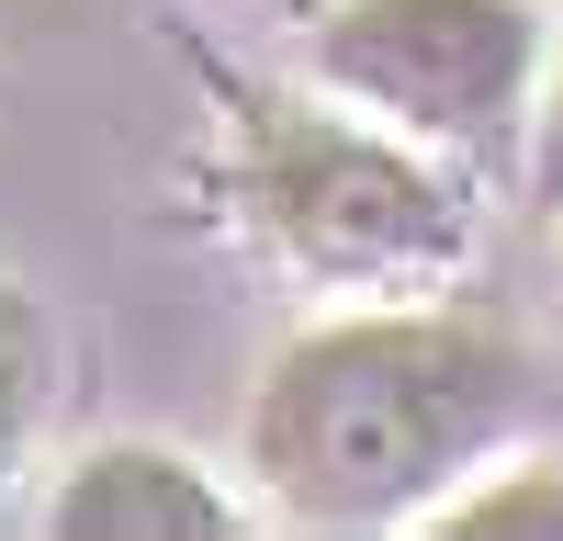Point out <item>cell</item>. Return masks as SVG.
<instances>
[{"label":"cell","mask_w":563,"mask_h":541,"mask_svg":"<svg viewBox=\"0 0 563 541\" xmlns=\"http://www.w3.org/2000/svg\"><path fill=\"white\" fill-rule=\"evenodd\" d=\"M530 361L462 305H350L305 328L249 395V474L294 530H417L507 451Z\"/></svg>","instance_id":"6da1fadb"},{"label":"cell","mask_w":563,"mask_h":541,"mask_svg":"<svg viewBox=\"0 0 563 541\" xmlns=\"http://www.w3.org/2000/svg\"><path fill=\"white\" fill-rule=\"evenodd\" d=\"M238 203L327 294H429L474 260V203L440 169V147L282 90L238 102Z\"/></svg>","instance_id":"7a4b0ae2"},{"label":"cell","mask_w":563,"mask_h":541,"mask_svg":"<svg viewBox=\"0 0 563 541\" xmlns=\"http://www.w3.org/2000/svg\"><path fill=\"white\" fill-rule=\"evenodd\" d=\"M541 0H339L305 34L327 102L417 135L440 158H507L541 102Z\"/></svg>","instance_id":"3957f363"},{"label":"cell","mask_w":563,"mask_h":541,"mask_svg":"<svg viewBox=\"0 0 563 541\" xmlns=\"http://www.w3.org/2000/svg\"><path fill=\"white\" fill-rule=\"evenodd\" d=\"M45 530L57 541H225L238 530V496H225L192 451L102 440V451H79V463L57 474Z\"/></svg>","instance_id":"277c9868"},{"label":"cell","mask_w":563,"mask_h":541,"mask_svg":"<svg viewBox=\"0 0 563 541\" xmlns=\"http://www.w3.org/2000/svg\"><path fill=\"white\" fill-rule=\"evenodd\" d=\"M417 530H440V541H563V463L552 451H485Z\"/></svg>","instance_id":"5b68a950"},{"label":"cell","mask_w":563,"mask_h":541,"mask_svg":"<svg viewBox=\"0 0 563 541\" xmlns=\"http://www.w3.org/2000/svg\"><path fill=\"white\" fill-rule=\"evenodd\" d=\"M45 384H57V339L23 283H0V474L23 463V440L45 429Z\"/></svg>","instance_id":"8992f818"},{"label":"cell","mask_w":563,"mask_h":541,"mask_svg":"<svg viewBox=\"0 0 563 541\" xmlns=\"http://www.w3.org/2000/svg\"><path fill=\"white\" fill-rule=\"evenodd\" d=\"M530 203L563 214V45L541 57V102H530Z\"/></svg>","instance_id":"52a82bcc"},{"label":"cell","mask_w":563,"mask_h":541,"mask_svg":"<svg viewBox=\"0 0 563 541\" xmlns=\"http://www.w3.org/2000/svg\"><path fill=\"white\" fill-rule=\"evenodd\" d=\"M552 294H563V214H552Z\"/></svg>","instance_id":"ba28073f"}]
</instances>
